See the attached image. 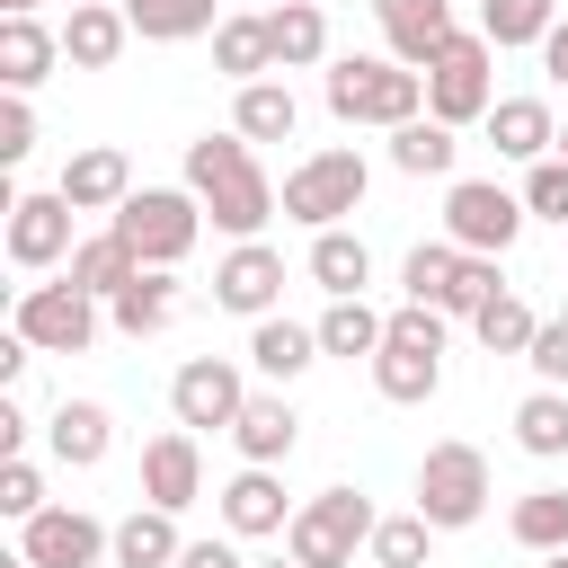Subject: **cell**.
<instances>
[{"mask_svg":"<svg viewBox=\"0 0 568 568\" xmlns=\"http://www.w3.org/2000/svg\"><path fill=\"white\" fill-rule=\"evenodd\" d=\"M186 186H195V204L213 213V231H231V240H257V231L275 222V204H284V195L266 186L248 133H195V142H186Z\"/></svg>","mask_w":568,"mask_h":568,"instance_id":"cell-1","label":"cell"},{"mask_svg":"<svg viewBox=\"0 0 568 568\" xmlns=\"http://www.w3.org/2000/svg\"><path fill=\"white\" fill-rule=\"evenodd\" d=\"M328 115L399 133L408 115H426V71H408L390 53H346V62H328Z\"/></svg>","mask_w":568,"mask_h":568,"instance_id":"cell-2","label":"cell"},{"mask_svg":"<svg viewBox=\"0 0 568 568\" xmlns=\"http://www.w3.org/2000/svg\"><path fill=\"white\" fill-rule=\"evenodd\" d=\"M373 390L390 408H417V399L444 390V311H426V302H399L390 311V337L373 355Z\"/></svg>","mask_w":568,"mask_h":568,"instance_id":"cell-3","label":"cell"},{"mask_svg":"<svg viewBox=\"0 0 568 568\" xmlns=\"http://www.w3.org/2000/svg\"><path fill=\"white\" fill-rule=\"evenodd\" d=\"M106 231H115L142 266H178V257L204 240V204H195V186H133V195L106 213Z\"/></svg>","mask_w":568,"mask_h":568,"instance_id":"cell-4","label":"cell"},{"mask_svg":"<svg viewBox=\"0 0 568 568\" xmlns=\"http://www.w3.org/2000/svg\"><path fill=\"white\" fill-rule=\"evenodd\" d=\"M373 497L364 488H320V497H302L293 506V524H284V550L302 559V568H355V550H373Z\"/></svg>","mask_w":568,"mask_h":568,"instance_id":"cell-5","label":"cell"},{"mask_svg":"<svg viewBox=\"0 0 568 568\" xmlns=\"http://www.w3.org/2000/svg\"><path fill=\"white\" fill-rule=\"evenodd\" d=\"M399 293L408 302H426V311H444V320H470L488 293H506L497 284V257H470V248H453V240H417L408 257H399Z\"/></svg>","mask_w":568,"mask_h":568,"instance_id":"cell-6","label":"cell"},{"mask_svg":"<svg viewBox=\"0 0 568 568\" xmlns=\"http://www.w3.org/2000/svg\"><path fill=\"white\" fill-rule=\"evenodd\" d=\"M488 106H497V44L479 27L470 36L453 27V44L426 62V115L462 133V124H488Z\"/></svg>","mask_w":568,"mask_h":568,"instance_id":"cell-7","label":"cell"},{"mask_svg":"<svg viewBox=\"0 0 568 568\" xmlns=\"http://www.w3.org/2000/svg\"><path fill=\"white\" fill-rule=\"evenodd\" d=\"M417 515L435 532L479 524L488 515V453L479 444H426V462H417Z\"/></svg>","mask_w":568,"mask_h":568,"instance_id":"cell-8","label":"cell"},{"mask_svg":"<svg viewBox=\"0 0 568 568\" xmlns=\"http://www.w3.org/2000/svg\"><path fill=\"white\" fill-rule=\"evenodd\" d=\"M98 311H106V302L62 275V284H27L18 311H9V328H18L36 355H89V346H98Z\"/></svg>","mask_w":568,"mask_h":568,"instance_id":"cell-9","label":"cell"},{"mask_svg":"<svg viewBox=\"0 0 568 568\" xmlns=\"http://www.w3.org/2000/svg\"><path fill=\"white\" fill-rule=\"evenodd\" d=\"M524 222H532L524 195H506L497 178H453V195H444V240L470 257H506Z\"/></svg>","mask_w":568,"mask_h":568,"instance_id":"cell-10","label":"cell"},{"mask_svg":"<svg viewBox=\"0 0 568 568\" xmlns=\"http://www.w3.org/2000/svg\"><path fill=\"white\" fill-rule=\"evenodd\" d=\"M364 186H373L364 151H311V160L284 178V213L311 222V231H328V222H346V213L364 204Z\"/></svg>","mask_w":568,"mask_h":568,"instance_id":"cell-11","label":"cell"},{"mask_svg":"<svg viewBox=\"0 0 568 568\" xmlns=\"http://www.w3.org/2000/svg\"><path fill=\"white\" fill-rule=\"evenodd\" d=\"M240 408H248V382H240L231 355H186V364H178V382H169V417H178V426H195V435L222 426V435H231Z\"/></svg>","mask_w":568,"mask_h":568,"instance_id":"cell-12","label":"cell"},{"mask_svg":"<svg viewBox=\"0 0 568 568\" xmlns=\"http://www.w3.org/2000/svg\"><path fill=\"white\" fill-rule=\"evenodd\" d=\"M106 550H115V532L98 515H80V506H44V515L18 524V559L27 568H98Z\"/></svg>","mask_w":568,"mask_h":568,"instance_id":"cell-13","label":"cell"},{"mask_svg":"<svg viewBox=\"0 0 568 568\" xmlns=\"http://www.w3.org/2000/svg\"><path fill=\"white\" fill-rule=\"evenodd\" d=\"M71 195L53 186V195H9V266H27V275H44V266H71Z\"/></svg>","mask_w":568,"mask_h":568,"instance_id":"cell-14","label":"cell"},{"mask_svg":"<svg viewBox=\"0 0 568 568\" xmlns=\"http://www.w3.org/2000/svg\"><path fill=\"white\" fill-rule=\"evenodd\" d=\"M213 302L240 311V320H266V311L284 302V257H275L266 240H231V257L213 266Z\"/></svg>","mask_w":568,"mask_h":568,"instance_id":"cell-15","label":"cell"},{"mask_svg":"<svg viewBox=\"0 0 568 568\" xmlns=\"http://www.w3.org/2000/svg\"><path fill=\"white\" fill-rule=\"evenodd\" d=\"M142 497H151V506H169V515H186V506L204 497L195 426H169V435H151V444H142Z\"/></svg>","mask_w":568,"mask_h":568,"instance_id":"cell-16","label":"cell"},{"mask_svg":"<svg viewBox=\"0 0 568 568\" xmlns=\"http://www.w3.org/2000/svg\"><path fill=\"white\" fill-rule=\"evenodd\" d=\"M373 18H382L390 62H408V71H426L453 44V0H373Z\"/></svg>","mask_w":568,"mask_h":568,"instance_id":"cell-17","label":"cell"},{"mask_svg":"<svg viewBox=\"0 0 568 568\" xmlns=\"http://www.w3.org/2000/svg\"><path fill=\"white\" fill-rule=\"evenodd\" d=\"M124 44H133L124 0H80V9L62 18V62H71V71H115Z\"/></svg>","mask_w":568,"mask_h":568,"instance_id":"cell-18","label":"cell"},{"mask_svg":"<svg viewBox=\"0 0 568 568\" xmlns=\"http://www.w3.org/2000/svg\"><path fill=\"white\" fill-rule=\"evenodd\" d=\"M293 515H284V479L266 470V462H240V479L222 488V532L231 541H266V532H284Z\"/></svg>","mask_w":568,"mask_h":568,"instance_id":"cell-19","label":"cell"},{"mask_svg":"<svg viewBox=\"0 0 568 568\" xmlns=\"http://www.w3.org/2000/svg\"><path fill=\"white\" fill-rule=\"evenodd\" d=\"M231 444H240V462H293V444H302V417H293V399L284 390H248V408H240V426H231Z\"/></svg>","mask_w":568,"mask_h":568,"instance_id":"cell-20","label":"cell"},{"mask_svg":"<svg viewBox=\"0 0 568 568\" xmlns=\"http://www.w3.org/2000/svg\"><path fill=\"white\" fill-rule=\"evenodd\" d=\"M62 195H71L80 213H115V204L133 195V160H124L115 142H89V151H71V169H62Z\"/></svg>","mask_w":568,"mask_h":568,"instance_id":"cell-21","label":"cell"},{"mask_svg":"<svg viewBox=\"0 0 568 568\" xmlns=\"http://www.w3.org/2000/svg\"><path fill=\"white\" fill-rule=\"evenodd\" d=\"M44 444H53V462H62V470H98V462H106V444H115V417H106L98 399H62V408L44 417Z\"/></svg>","mask_w":568,"mask_h":568,"instance_id":"cell-22","label":"cell"},{"mask_svg":"<svg viewBox=\"0 0 568 568\" xmlns=\"http://www.w3.org/2000/svg\"><path fill=\"white\" fill-rule=\"evenodd\" d=\"M488 142H497V160H550L559 151V124H550V106L541 98H497L488 106Z\"/></svg>","mask_w":568,"mask_h":568,"instance_id":"cell-23","label":"cell"},{"mask_svg":"<svg viewBox=\"0 0 568 568\" xmlns=\"http://www.w3.org/2000/svg\"><path fill=\"white\" fill-rule=\"evenodd\" d=\"M53 62H62V36L44 18H0V89H36L53 80Z\"/></svg>","mask_w":568,"mask_h":568,"instance_id":"cell-24","label":"cell"},{"mask_svg":"<svg viewBox=\"0 0 568 568\" xmlns=\"http://www.w3.org/2000/svg\"><path fill=\"white\" fill-rule=\"evenodd\" d=\"M106 320H115L124 337H160V328L178 320V266H142V275L106 302Z\"/></svg>","mask_w":568,"mask_h":568,"instance_id":"cell-25","label":"cell"},{"mask_svg":"<svg viewBox=\"0 0 568 568\" xmlns=\"http://www.w3.org/2000/svg\"><path fill=\"white\" fill-rule=\"evenodd\" d=\"M248 364H257L266 382H293V373H311V364H320V328H302V320L266 311V320L248 328Z\"/></svg>","mask_w":568,"mask_h":568,"instance_id":"cell-26","label":"cell"},{"mask_svg":"<svg viewBox=\"0 0 568 568\" xmlns=\"http://www.w3.org/2000/svg\"><path fill=\"white\" fill-rule=\"evenodd\" d=\"M178 550H186V541H178V515L142 497V506L115 524V550H106V559H115V568H178Z\"/></svg>","mask_w":568,"mask_h":568,"instance_id":"cell-27","label":"cell"},{"mask_svg":"<svg viewBox=\"0 0 568 568\" xmlns=\"http://www.w3.org/2000/svg\"><path fill=\"white\" fill-rule=\"evenodd\" d=\"M311 284L337 302V293H364L373 284V248L346 231V222H328V231H311Z\"/></svg>","mask_w":568,"mask_h":568,"instance_id":"cell-28","label":"cell"},{"mask_svg":"<svg viewBox=\"0 0 568 568\" xmlns=\"http://www.w3.org/2000/svg\"><path fill=\"white\" fill-rule=\"evenodd\" d=\"M382 337H390V311H373L364 293H337L328 311H320V355H382Z\"/></svg>","mask_w":568,"mask_h":568,"instance_id":"cell-29","label":"cell"},{"mask_svg":"<svg viewBox=\"0 0 568 568\" xmlns=\"http://www.w3.org/2000/svg\"><path fill=\"white\" fill-rule=\"evenodd\" d=\"M213 71H222V80H266V71H275L266 9H248V18H222V27H213Z\"/></svg>","mask_w":568,"mask_h":568,"instance_id":"cell-30","label":"cell"},{"mask_svg":"<svg viewBox=\"0 0 568 568\" xmlns=\"http://www.w3.org/2000/svg\"><path fill=\"white\" fill-rule=\"evenodd\" d=\"M293 124H302V106H293V89H284V80H240L231 133H248V142H293Z\"/></svg>","mask_w":568,"mask_h":568,"instance_id":"cell-31","label":"cell"},{"mask_svg":"<svg viewBox=\"0 0 568 568\" xmlns=\"http://www.w3.org/2000/svg\"><path fill=\"white\" fill-rule=\"evenodd\" d=\"M453 160H462V142H453V124H435V115H408V124L390 133V169H399V178H453Z\"/></svg>","mask_w":568,"mask_h":568,"instance_id":"cell-32","label":"cell"},{"mask_svg":"<svg viewBox=\"0 0 568 568\" xmlns=\"http://www.w3.org/2000/svg\"><path fill=\"white\" fill-rule=\"evenodd\" d=\"M62 275H71L80 293H98V302H115V293H124V284L142 275V257H133V248H124L115 231H98V240H80V248H71V266H62Z\"/></svg>","mask_w":568,"mask_h":568,"instance_id":"cell-33","label":"cell"},{"mask_svg":"<svg viewBox=\"0 0 568 568\" xmlns=\"http://www.w3.org/2000/svg\"><path fill=\"white\" fill-rule=\"evenodd\" d=\"M266 36H275V71H311V62L328 53V18H320L311 0H284V9H266Z\"/></svg>","mask_w":568,"mask_h":568,"instance_id":"cell-34","label":"cell"},{"mask_svg":"<svg viewBox=\"0 0 568 568\" xmlns=\"http://www.w3.org/2000/svg\"><path fill=\"white\" fill-rule=\"evenodd\" d=\"M124 18H133L142 44H186V36H213L222 27L213 0H124Z\"/></svg>","mask_w":568,"mask_h":568,"instance_id":"cell-35","label":"cell"},{"mask_svg":"<svg viewBox=\"0 0 568 568\" xmlns=\"http://www.w3.org/2000/svg\"><path fill=\"white\" fill-rule=\"evenodd\" d=\"M506 532L532 550V559H550V550H568V488H532V497H515V515H506Z\"/></svg>","mask_w":568,"mask_h":568,"instance_id":"cell-36","label":"cell"},{"mask_svg":"<svg viewBox=\"0 0 568 568\" xmlns=\"http://www.w3.org/2000/svg\"><path fill=\"white\" fill-rule=\"evenodd\" d=\"M559 27V0H479V36L497 44V53H515V44H541Z\"/></svg>","mask_w":568,"mask_h":568,"instance_id":"cell-37","label":"cell"},{"mask_svg":"<svg viewBox=\"0 0 568 568\" xmlns=\"http://www.w3.org/2000/svg\"><path fill=\"white\" fill-rule=\"evenodd\" d=\"M515 444H524L532 462H559V453H568V390L541 382V390L515 408Z\"/></svg>","mask_w":568,"mask_h":568,"instance_id":"cell-38","label":"cell"},{"mask_svg":"<svg viewBox=\"0 0 568 568\" xmlns=\"http://www.w3.org/2000/svg\"><path fill=\"white\" fill-rule=\"evenodd\" d=\"M470 328H479V346H488V355H532V328H541V320H532L515 293H488V302L470 311Z\"/></svg>","mask_w":568,"mask_h":568,"instance_id":"cell-39","label":"cell"},{"mask_svg":"<svg viewBox=\"0 0 568 568\" xmlns=\"http://www.w3.org/2000/svg\"><path fill=\"white\" fill-rule=\"evenodd\" d=\"M426 541H435V524L408 506V515H382L373 524V568H426Z\"/></svg>","mask_w":568,"mask_h":568,"instance_id":"cell-40","label":"cell"},{"mask_svg":"<svg viewBox=\"0 0 568 568\" xmlns=\"http://www.w3.org/2000/svg\"><path fill=\"white\" fill-rule=\"evenodd\" d=\"M524 213H541V222H559V231H568V160H559V151L524 169Z\"/></svg>","mask_w":568,"mask_h":568,"instance_id":"cell-41","label":"cell"},{"mask_svg":"<svg viewBox=\"0 0 568 568\" xmlns=\"http://www.w3.org/2000/svg\"><path fill=\"white\" fill-rule=\"evenodd\" d=\"M0 515H9V524L44 515V470H36L27 453H9V462H0Z\"/></svg>","mask_w":568,"mask_h":568,"instance_id":"cell-42","label":"cell"},{"mask_svg":"<svg viewBox=\"0 0 568 568\" xmlns=\"http://www.w3.org/2000/svg\"><path fill=\"white\" fill-rule=\"evenodd\" d=\"M36 151V106H27V89H9L0 98V169H18Z\"/></svg>","mask_w":568,"mask_h":568,"instance_id":"cell-43","label":"cell"},{"mask_svg":"<svg viewBox=\"0 0 568 568\" xmlns=\"http://www.w3.org/2000/svg\"><path fill=\"white\" fill-rule=\"evenodd\" d=\"M524 364H532V373H541L550 390H568V320H541V328H532V355H524Z\"/></svg>","mask_w":568,"mask_h":568,"instance_id":"cell-44","label":"cell"},{"mask_svg":"<svg viewBox=\"0 0 568 568\" xmlns=\"http://www.w3.org/2000/svg\"><path fill=\"white\" fill-rule=\"evenodd\" d=\"M178 568H248V559H240L231 541H186V550H178Z\"/></svg>","mask_w":568,"mask_h":568,"instance_id":"cell-45","label":"cell"},{"mask_svg":"<svg viewBox=\"0 0 568 568\" xmlns=\"http://www.w3.org/2000/svg\"><path fill=\"white\" fill-rule=\"evenodd\" d=\"M27 364H36V346H27V337H18V328H9V337H0V390H9V382H18V373H27Z\"/></svg>","mask_w":568,"mask_h":568,"instance_id":"cell-46","label":"cell"},{"mask_svg":"<svg viewBox=\"0 0 568 568\" xmlns=\"http://www.w3.org/2000/svg\"><path fill=\"white\" fill-rule=\"evenodd\" d=\"M541 71H550V80H568V18L541 36Z\"/></svg>","mask_w":568,"mask_h":568,"instance_id":"cell-47","label":"cell"},{"mask_svg":"<svg viewBox=\"0 0 568 568\" xmlns=\"http://www.w3.org/2000/svg\"><path fill=\"white\" fill-rule=\"evenodd\" d=\"M0 444H9V453L27 444V408H18V399H0Z\"/></svg>","mask_w":568,"mask_h":568,"instance_id":"cell-48","label":"cell"},{"mask_svg":"<svg viewBox=\"0 0 568 568\" xmlns=\"http://www.w3.org/2000/svg\"><path fill=\"white\" fill-rule=\"evenodd\" d=\"M36 9H44V0H0V18H36Z\"/></svg>","mask_w":568,"mask_h":568,"instance_id":"cell-49","label":"cell"},{"mask_svg":"<svg viewBox=\"0 0 568 568\" xmlns=\"http://www.w3.org/2000/svg\"><path fill=\"white\" fill-rule=\"evenodd\" d=\"M541 568H568V550H550V559H541Z\"/></svg>","mask_w":568,"mask_h":568,"instance_id":"cell-50","label":"cell"},{"mask_svg":"<svg viewBox=\"0 0 568 568\" xmlns=\"http://www.w3.org/2000/svg\"><path fill=\"white\" fill-rule=\"evenodd\" d=\"M257 568H302V559H257Z\"/></svg>","mask_w":568,"mask_h":568,"instance_id":"cell-51","label":"cell"},{"mask_svg":"<svg viewBox=\"0 0 568 568\" xmlns=\"http://www.w3.org/2000/svg\"><path fill=\"white\" fill-rule=\"evenodd\" d=\"M559 160H568V133H559Z\"/></svg>","mask_w":568,"mask_h":568,"instance_id":"cell-52","label":"cell"},{"mask_svg":"<svg viewBox=\"0 0 568 568\" xmlns=\"http://www.w3.org/2000/svg\"><path fill=\"white\" fill-rule=\"evenodd\" d=\"M266 9H284V0H266Z\"/></svg>","mask_w":568,"mask_h":568,"instance_id":"cell-53","label":"cell"},{"mask_svg":"<svg viewBox=\"0 0 568 568\" xmlns=\"http://www.w3.org/2000/svg\"><path fill=\"white\" fill-rule=\"evenodd\" d=\"M71 9H80V0H71Z\"/></svg>","mask_w":568,"mask_h":568,"instance_id":"cell-54","label":"cell"}]
</instances>
